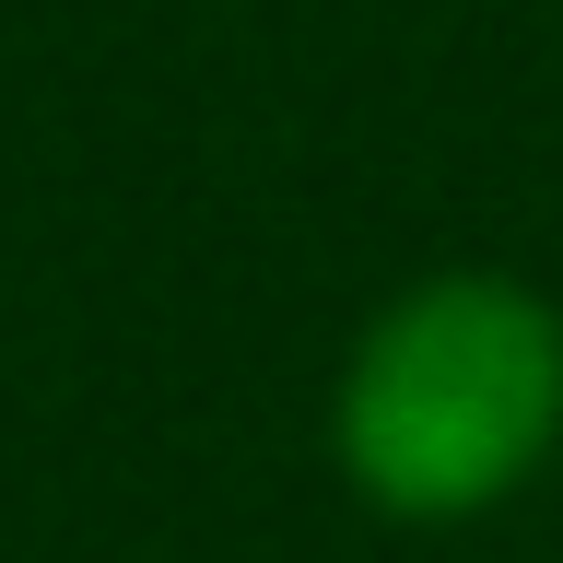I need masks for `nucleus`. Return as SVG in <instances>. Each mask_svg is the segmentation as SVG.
<instances>
[{
	"label": "nucleus",
	"mask_w": 563,
	"mask_h": 563,
	"mask_svg": "<svg viewBox=\"0 0 563 563\" xmlns=\"http://www.w3.org/2000/svg\"><path fill=\"white\" fill-rule=\"evenodd\" d=\"M563 457V306L528 271H411L329 376V470L387 528L505 517Z\"/></svg>",
	"instance_id": "nucleus-1"
}]
</instances>
